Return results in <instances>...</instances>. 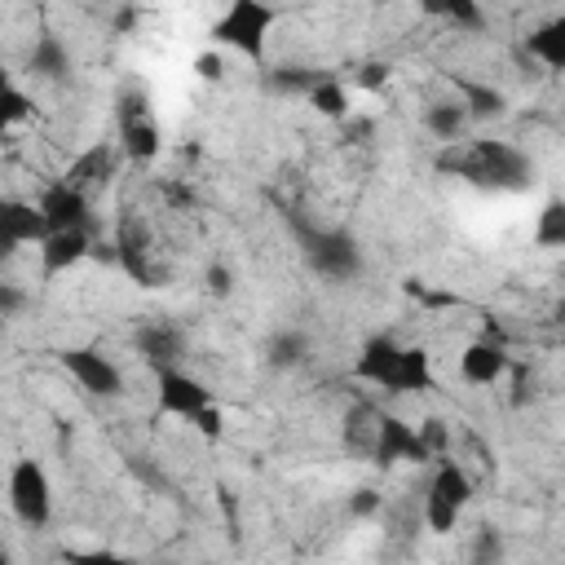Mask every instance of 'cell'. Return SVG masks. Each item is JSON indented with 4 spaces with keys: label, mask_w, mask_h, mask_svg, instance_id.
<instances>
[{
    "label": "cell",
    "mask_w": 565,
    "mask_h": 565,
    "mask_svg": "<svg viewBox=\"0 0 565 565\" xmlns=\"http://www.w3.org/2000/svg\"><path fill=\"white\" fill-rule=\"evenodd\" d=\"M353 375L384 393H424L433 388V358L424 344H397L393 335H371L353 358Z\"/></svg>",
    "instance_id": "1"
},
{
    "label": "cell",
    "mask_w": 565,
    "mask_h": 565,
    "mask_svg": "<svg viewBox=\"0 0 565 565\" xmlns=\"http://www.w3.org/2000/svg\"><path fill=\"white\" fill-rule=\"evenodd\" d=\"M459 172L486 190H525L534 177V163L512 141H472L459 154Z\"/></svg>",
    "instance_id": "2"
},
{
    "label": "cell",
    "mask_w": 565,
    "mask_h": 565,
    "mask_svg": "<svg viewBox=\"0 0 565 565\" xmlns=\"http://www.w3.org/2000/svg\"><path fill=\"white\" fill-rule=\"evenodd\" d=\"M472 503V477L459 459H437L433 463V477L424 486V525L433 534H450L463 516V508Z\"/></svg>",
    "instance_id": "3"
},
{
    "label": "cell",
    "mask_w": 565,
    "mask_h": 565,
    "mask_svg": "<svg viewBox=\"0 0 565 565\" xmlns=\"http://www.w3.org/2000/svg\"><path fill=\"white\" fill-rule=\"evenodd\" d=\"M274 22H278V9H269L260 0H234L212 22V40H216V49H234V53L260 62L265 57V44L274 35Z\"/></svg>",
    "instance_id": "4"
},
{
    "label": "cell",
    "mask_w": 565,
    "mask_h": 565,
    "mask_svg": "<svg viewBox=\"0 0 565 565\" xmlns=\"http://www.w3.org/2000/svg\"><path fill=\"white\" fill-rule=\"evenodd\" d=\"M300 252L309 260V269L318 278H331V282H349L362 274V247L349 230H335V225H305L300 230Z\"/></svg>",
    "instance_id": "5"
},
{
    "label": "cell",
    "mask_w": 565,
    "mask_h": 565,
    "mask_svg": "<svg viewBox=\"0 0 565 565\" xmlns=\"http://www.w3.org/2000/svg\"><path fill=\"white\" fill-rule=\"evenodd\" d=\"M9 508L22 525L44 530L53 521V481L40 459H13L9 468Z\"/></svg>",
    "instance_id": "6"
},
{
    "label": "cell",
    "mask_w": 565,
    "mask_h": 565,
    "mask_svg": "<svg viewBox=\"0 0 565 565\" xmlns=\"http://www.w3.org/2000/svg\"><path fill=\"white\" fill-rule=\"evenodd\" d=\"M62 371H66L88 397H124V388H128L124 366H119L110 353L93 349V344L66 349V353H62Z\"/></svg>",
    "instance_id": "7"
},
{
    "label": "cell",
    "mask_w": 565,
    "mask_h": 565,
    "mask_svg": "<svg viewBox=\"0 0 565 565\" xmlns=\"http://www.w3.org/2000/svg\"><path fill=\"white\" fill-rule=\"evenodd\" d=\"M119 154L132 163H150L163 146V132L154 124V115L146 110V93H124L119 97Z\"/></svg>",
    "instance_id": "8"
},
{
    "label": "cell",
    "mask_w": 565,
    "mask_h": 565,
    "mask_svg": "<svg viewBox=\"0 0 565 565\" xmlns=\"http://www.w3.org/2000/svg\"><path fill=\"white\" fill-rule=\"evenodd\" d=\"M154 402H159L163 415H177V419H190V424H194L207 406H216L212 388H207L199 375H190L185 366L154 375Z\"/></svg>",
    "instance_id": "9"
},
{
    "label": "cell",
    "mask_w": 565,
    "mask_h": 565,
    "mask_svg": "<svg viewBox=\"0 0 565 565\" xmlns=\"http://www.w3.org/2000/svg\"><path fill=\"white\" fill-rule=\"evenodd\" d=\"M35 207L44 212L49 234H62V230H93V199H88L84 190H75L66 177L49 181V185L35 194Z\"/></svg>",
    "instance_id": "10"
},
{
    "label": "cell",
    "mask_w": 565,
    "mask_h": 565,
    "mask_svg": "<svg viewBox=\"0 0 565 565\" xmlns=\"http://www.w3.org/2000/svg\"><path fill=\"white\" fill-rule=\"evenodd\" d=\"M115 256H119V265H124L141 287H159V282H163V265L154 260V238H150V230H146L141 221L128 216V221L119 225Z\"/></svg>",
    "instance_id": "11"
},
{
    "label": "cell",
    "mask_w": 565,
    "mask_h": 565,
    "mask_svg": "<svg viewBox=\"0 0 565 565\" xmlns=\"http://www.w3.org/2000/svg\"><path fill=\"white\" fill-rule=\"evenodd\" d=\"M508 371H512V353L499 340L481 335V340H468L459 349V380L472 388H494L508 380Z\"/></svg>",
    "instance_id": "12"
},
{
    "label": "cell",
    "mask_w": 565,
    "mask_h": 565,
    "mask_svg": "<svg viewBox=\"0 0 565 565\" xmlns=\"http://www.w3.org/2000/svg\"><path fill=\"white\" fill-rule=\"evenodd\" d=\"M49 238V225H44V212L35 207V199H4L0 203V247L4 256H13L18 247H40Z\"/></svg>",
    "instance_id": "13"
},
{
    "label": "cell",
    "mask_w": 565,
    "mask_h": 565,
    "mask_svg": "<svg viewBox=\"0 0 565 565\" xmlns=\"http://www.w3.org/2000/svg\"><path fill=\"white\" fill-rule=\"evenodd\" d=\"M371 459H375L380 468H397V463H424V450H419V433H415V424H406L402 415H380Z\"/></svg>",
    "instance_id": "14"
},
{
    "label": "cell",
    "mask_w": 565,
    "mask_h": 565,
    "mask_svg": "<svg viewBox=\"0 0 565 565\" xmlns=\"http://www.w3.org/2000/svg\"><path fill=\"white\" fill-rule=\"evenodd\" d=\"M137 353L146 366L159 371H177L185 362V331L177 322H141L137 327Z\"/></svg>",
    "instance_id": "15"
},
{
    "label": "cell",
    "mask_w": 565,
    "mask_h": 565,
    "mask_svg": "<svg viewBox=\"0 0 565 565\" xmlns=\"http://www.w3.org/2000/svg\"><path fill=\"white\" fill-rule=\"evenodd\" d=\"M93 252V230H62V234H49L35 256H40V274L44 278H57V274H71L79 260H88Z\"/></svg>",
    "instance_id": "16"
},
{
    "label": "cell",
    "mask_w": 565,
    "mask_h": 565,
    "mask_svg": "<svg viewBox=\"0 0 565 565\" xmlns=\"http://www.w3.org/2000/svg\"><path fill=\"white\" fill-rule=\"evenodd\" d=\"M115 163H119V146H93L88 154H79V159H75L71 168H66V181H71L75 190H84V194L93 199V190L110 181Z\"/></svg>",
    "instance_id": "17"
},
{
    "label": "cell",
    "mask_w": 565,
    "mask_h": 565,
    "mask_svg": "<svg viewBox=\"0 0 565 565\" xmlns=\"http://www.w3.org/2000/svg\"><path fill=\"white\" fill-rule=\"evenodd\" d=\"M525 53L547 71H565V9L525 35Z\"/></svg>",
    "instance_id": "18"
},
{
    "label": "cell",
    "mask_w": 565,
    "mask_h": 565,
    "mask_svg": "<svg viewBox=\"0 0 565 565\" xmlns=\"http://www.w3.org/2000/svg\"><path fill=\"white\" fill-rule=\"evenodd\" d=\"M419 119H424V132H428V137H437V141H459V137L468 132V124H472L459 97H441V102H428Z\"/></svg>",
    "instance_id": "19"
},
{
    "label": "cell",
    "mask_w": 565,
    "mask_h": 565,
    "mask_svg": "<svg viewBox=\"0 0 565 565\" xmlns=\"http://www.w3.org/2000/svg\"><path fill=\"white\" fill-rule=\"evenodd\" d=\"M26 71L40 75V79H57V75H66V71H71V53H66V44H62L57 35H35L31 57H26Z\"/></svg>",
    "instance_id": "20"
},
{
    "label": "cell",
    "mask_w": 565,
    "mask_h": 565,
    "mask_svg": "<svg viewBox=\"0 0 565 565\" xmlns=\"http://www.w3.org/2000/svg\"><path fill=\"white\" fill-rule=\"evenodd\" d=\"M305 102H309L322 119H344V115H349V106H353V102H349V84H344V79H318V84L305 93Z\"/></svg>",
    "instance_id": "21"
},
{
    "label": "cell",
    "mask_w": 565,
    "mask_h": 565,
    "mask_svg": "<svg viewBox=\"0 0 565 565\" xmlns=\"http://www.w3.org/2000/svg\"><path fill=\"white\" fill-rule=\"evenodd\" d=\"M534 243L547 252H565V199H547L534 216Z\"/></svg>",
    "instance_id": "22"
},
{
    "label": "cell",
    "mask_w": 565,
    "mask_h": 565,
    "mask_svg": "<svg viewBox=\"0 0 565 565\" xmlns=\"http://www.w3.org/2000/svg\"><path fill=\"white\" fill-rule=\"evenodd\" d=\"M459 102H463L468 119H490V115L499 119L508 110V97L499 88H490V84H459Z\"/></svg>",
    "instance_id": "23"
},
{
    "label": "cell",
    "mask_w": 565,
    "mask_h": 565,
    "mask_svg": "<svg viewBox=\"0 0 565 565\" xmlns=\"http://www.w3.org/2000/svg\"><path fill=\"white\" fill-rule=\"evenodd\" d=\"M269 366H282V371H291V366H300L305 358H309V340L300 335V331H278L274 340H269Z\"/></svg>",
    "instance_id": "24"
},
{
    "label": "cell",
    "mask_w": 565,
    "mask_h": 565,
    "mask_svg": "<svg viewBox=\"0 0 565 565\" xmlns=\"http://www.w3.org/2000/svg\"><path fill=\"white\" fill-rule=\"evenodd\" d=\"M35 115V97L22 88V84H4L0 88V119H4V128H18L22 119H31Z\"/></svg>",
    "instance_id": "25"
},
{
    "label": "cell",
    "mask_w": 565,
    "mask_h": 565,
    "mask_svg": "<svg viewBox=\"0 0 565 565\" xmlns=\"http://www.w3.org/2000/svg\"><path fill=\"white\" fill-rule=\"evenodd\" d=\"M419 450H424V459H446V450H450V428H446V419H424L419 428Z\"/></svg>",
    "instance_id": "26"
},
{
    "label": "cell",
    "mask_w": 565,
    "mask_h": 565,
    "mask_svg": "<svg viewBox=\"0 0 565 565\" xmlns=\"http://www.w3.org/2000/svg\"><path fill=\"white\" fill-rule=\"evenodd\" d=\"M503 561V534L494 525H477L472 534V565H499Z\"/></svg>",
    "instance_id": "27"
},
{
    "label": "cell",
    "mask_w": 565,
    "mask_h": 565,
    "mask_svg": "<svg viewBox=\"0 0 565 565\" xmlns=\"http://www.w3.org/2000/svg\"><path fill=\"white\" fill-rule=\"evenodd\" d=\"M62 565H137V561L115 552V547H71L62 556Z\"/></svg>",
    "instance_id": "28"
},
{
    "label": "cell",
    "mask_w": 565,
    "mask_h": 565,
    "mask_svg": "<svg viewBox=\"0 0 565 565\" xmlns=\"http://www.w3.org/2000/svg\"><path fill=\"white\" fill-rule=\"evenodd\" d=\"M203 282H207V291H212L216 300H225V296L234 291V274H230V265H221V260H212V265L203 269Z\"/></svg>",
    "instance_id": "29"
},
{
    "label": "cell",
    "mask_w": 565,
    "mask_h": 565,
    "mask_svg": "<svg viewBox=\"0 0 565 565\" xmlns=\"http://www.w3.org/2000/svg\"><path fill=\"white\" fill-rule=\"evenodd\" d=\"M380 490L375 486H358L353 494H349V516H375L380 512Z\"/></svg>",
    "instance_id": "30"
},
{
    "label": "cell",
    "mask_w": 565,
    "mask_h": 565,
    "mask_svg": "<svg viewBox=\"0 0 565 565\" xmlns=\"http://www.w3.org/2000/svg\"><path fill=\"white\" fill-rule=\"evenodd\" d=\"M437 13H441V18H450L455 26H481V22H486V13H481L477 4H468V0H459V4H441Z\"/></svg>",
    "instance_id": "31"
},
{
    "label": "cell",
    "mask_w": 565,
    "mask_h": 565,
    "mask_svg": "<svg viewBox=\"0 0 565 565\" xmlns=\"http://www.w3.org/2000/svg\"><path fill=\"white\" fill-rule=\"evenodd\" d=\"M194 75L199 79H221L225 75V49H207L194 57Z\"/></svg>",
    "instance_id": "32"
},
{
    "label": "cell",
    "mask_w": 565,
    "mask_h": 565,
    "mask_svg": "<svg viewBox=\"0 0 565 565\" xmlns=\"http://www.w3.org/2000/svg\"><path fill=\"white\" fill-rule=\"evenodd\" d=\"M194 428H199L203 437H221V428H225V415H221V406H207V411L194 419Z\"/></svg>",
    "instance_id": "33"
},
{
    "label": "cell",
    "mask_w": 565,
    "mask_h": 565,
    "mask_svg": "<svg viewBox=\"0 0 565 565\" xmlns=\"http://www.w3.org/2000/svg\"><path fill=\"white\" fill-rule=\"evenodd\" d=\"M384 79H388V71H384L380 62H366V66L358 71V84H362V88H380Z\"/></svg>",
    "instance_id": "34"
},
{
    "label": "cell",
    "mask_w": 565,
    "mask_h": 565,
    "mask_svg": "<svg viewBox=\"0 0 565 565\" xmlns=\"http://www.w3.org/2000/svg\"><path fill=\"white\" fill-rule=\"evenodd\" d=\"M18 305H22L18 282H0V309H4V318H13V313H18Z\"/></svg>",
    "instance_id": "35"
}]
</instances>
